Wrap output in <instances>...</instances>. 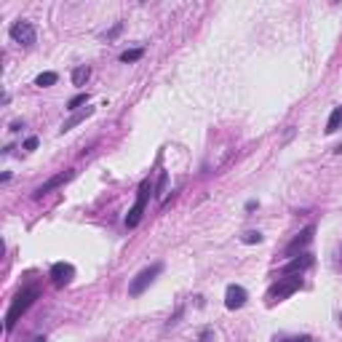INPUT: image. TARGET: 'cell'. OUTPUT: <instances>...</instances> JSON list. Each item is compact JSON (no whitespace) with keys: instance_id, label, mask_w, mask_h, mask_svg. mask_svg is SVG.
Here are the masks:
<instances>
[{"instance_id":"obj_2","label":"cell","mask_w":342,"mask_h":342,"mask_svg":"<svg viewBox=\"0 0 342 342\" xmlns=\"http://www.w3.org/2000/svg\"><path fill=\"white\" fill-rule=\"evenodd\" d=\"M300 289H302V276H284V278H278L276 284L267 289L265 300H267V305H276V302L289 300L291 294L300 291Z\"/></svg>"},{"instance_id":"obj_19","label":"cell","mask_w":342,"mask_h":342,"mask_svg":"<svg viewBox=\"0 0 342 342\" xmlns=\"http://www.w3.org/2000/svg\"><path fill=\"white\" fill-rule=\"evenodd\" d=\"M200 342H214V329H203L200 332Z\"/></svg>"},{"instance_id":"obj_12","label":"cell","mask_w":342,"mask_h":342,"mask_svg":"<svg viewBox=\"0 0 342 342\" xmlns=\"http://www.w3.org/2000/svg\"><path fill=\"white\" fill-rule=\"evenodd\" d=\"M91 78V67L88 64H80L73 70V86H86V80Z\"/></svg>"},{"instance_id":"obj_23","label":"cell","mask_w":342,"mask_h":342,"mask_svg":"<svg viewBox=\"0 0 342 342\" xmlns=\"http://www.w3.org/2000/svg\"><path fill=\"white\" fill-rule=\"evenodd\" d=\"M32 342H45V337H35Z\"/></svg>"},{"instance_id":"obj_17","label":"cell","mask_w":342,"mask_h":342,"mask_svg":"<svg viewBox=\"0 0 342 342\" xmlns=\"http://www.w3.org/2000/svg\"><path fill=\"white\" fill-rule=\"evenodd\" d=\"M166 182H169V174L166 171H161V176H158V185H155V198H163V193H166Z\"/></svg>"},{"instance_id":"obj_21","label":"cell","mask_w":342,"mask_h":342,"mask_svg":"<svg viewBox=\"0 0 342 342\" xmlns=\"http://www.w3.org/2000/svg\"><path fill=\"white\" fill-rule=\"evenodd\" d=\"M276 342H313V339L302 334V337H286V339H276Z\"/></svg>"},{"instance_id":"obj_18","label":"cell","mask_w":342,"mask_h":342,"mask_svg":"<svg viewBox=\"0 0 342 342\" xmlns=\"http://www.w3.org/2000/svg\"><path fill=\"white\" fill-rule=\"evenodd\" d=\"M86 102H88V94H78V97H73L67 102V110H78L80 104H86Z\"/></svg>"},{"instance_id":"obj_14","label":"cell","mask_w":342,"mask_h":342,"mask_svg":"<svg viewBox=\"0 0 342 342\" xmlns=\"http://www.w3.org/2000/svg\"><path fill=\"white\" fill-rule=\"evenodd\" d=\"M59 80V75L56 73H40L38 78H35V86H40V88H49V86H54Z\"/></svg>"},{"instance_id":"obj_9","label":"cell","mask_w":342,"mask_h":342,"mask_svg":"<svg viewBox=\"0 0 342 342\" xmlns=\"http://www.w3.org/2000/svg\"><path fill=\"white\" fill-rule=\"evenodd\" d=\"M51 278H54L56 286H64V284H70V281L75 278V267L70 262H54L51 265Z\"/></svg>"},{"instance_id":"obj_5","label":"cell","mask_w":342,"mask_h":342,"mask_svg":"<svg viewBox=\"0 0 342 342\" xmlns=\"http://www.w3.org/2000/svg\"><path fill=\"white\" fill-rule=\"evenodd\" d=\"M8 35H11V40L19 43V45H25V49H32L35 40H38V35H35V27L30 25V21H25V19L14 21V25H11V30H8Z\"/></svg>"},{"instance_id":"obj_8","label":"cell","mask_w":342,"mask_h":342,"mask_svg":"<svg viewBox=\"0 0 342 342\" xmlns=\"http://www.w3.org/2000/svg\"><path fill=\"white\" fill-rule=\"evenodd\" d=\"M246 300H249V291H246L243 286L230 284V286L225 289V308H227V310H241L243 305H246Z\"/></svg>"},{"instance_id":"obj_15","label":"cell","mask_w":342,"mask_h":342,"mask_svg":"<svg viewBox=\"0 0 342 342\" xmlns=\"http://www.w3.org/2000/svg\"><path fill=\"white\" fill-rule=\"evenodd\" d=\"M145 56V49H131V51H123L121 54V62H136V59H142Z\"/></svg>"},{"instance_id":"obj_7","label":"cell","mask_w":342,"mask_h":342,"mask_svg":"<svg viewBox=\"0 0 342 342\" xmlns=\"http://www.w3.org/2000/svg\"><path fill=\"white\" fill-rule=\"evenodd\" d=\"M73 176H75V171H73V169H70V171H62V174H56V176H51V179H49V182H43V185L38 187V190H35V193H32V198H35V200H40L43 195H49V193H54V190H56V187H62V185H67L70 179H73Z\"/></svg>"},{"instance_id":"obj_1","label":"cell","mask_w":342,"mask_h":342,"mask_svg":"<svg viewBox=\"0 0 342 342\" xmlns=\"http://www.w3.org/2000/svg\"><path fill=\"white\" fill-rule=\"evenodd\" d=\"M35 300H38V289L35 286H27V289H21L16 294L14 302H11V308H8V313H6V332H11V329L16 326V321L32 308Z\"/></svg>"},{"instance_id":"obj_4","label":"cell","mask_w":342,"mask_h":342,"mask_svg":"<svg viewBox=\"0 0 342 342\" xmlns=\"http://www.w3.org/2000/svg\"><path fill=\"white\" fill-rule=\"evenodd\" d=\"M161 270H163L161 262H152L150 267L142 270V273H136V278L131 281V284H128V294H131V297H139V294H142V291L152 284V281L161 276Z\"/></svg>"},{"instance_id":"obj_16","label":"cell","mask_w":342,"mask_h":342,"mask_svg":"<svg viewBox=\"0 0 342 342\" xmlns=\"http://www.w3.org/2000/svg\"><path fill=\"white\" fill-rule=\"evenodd\" d=\"M241 241L249 243V246H252V243H262V233H259V230H246V233L241 235Z\"/></svg>"},{"instance_id":"obj_11","label":"cell","mask_w":342,"mask_h":342,"mask_svg":"<svg viewBox=\"0 0 342 342\" xmlns=\"http://www.w3.org/2000/svg\"><path fill=\"white\" fill-rule=\"evenodd\" d=\"M91 115H94V107H86V110H80V112H73V115H70L67 121L62 123V134L70 131V128H75L78 123H83L86 118H91Z\"/></svg>"},{"instance_id":"obj_10","label":"cell","mask_w":342,"mask_h":342,"mask_svg":"<svg viewBox=\"0 0 342 342\" xmlns=\"http://www.w3.org/2000/svg\"><path fill=\"white\" fill-rule=\"evenodd\" d=\"M313 233H315V227H313V225H308V227H305V230L297 235V238H294V241L286 246V257H297V254L305 249V246H310V241H313Z\"/></svg>"},{"instance_id":"obj_20","label":"cell","mask_w":342,"mask_h":342,"mask_svg":"<svg viewBox=\"0 0 342 342\" xmlns=\"http://www.w3.org/2000/svg\"><path fill=\"white\" fill-rule=\"evenodd\" d=\"M38 145H40V142H38V136H27V139H25V150H35Z\"/></svg>"},{"instance_id":"obj_3","label":"cell","mask_w":342,"mask_h":342,"mask_svg":"<svg viewBox=\"0 0 342 342\" xmlns=\"http://www.w3.org/2000/svg\"><path fill=\"white\" fill-rule=\"evenodd\" d=\"M150 179H145L142 185H139V193H136V200H134V206L128 209V214H126V227H136L139 225V219H142L145 214V209H147V198H150Z\"/></svg>"},{"instance_id":"obj_6","label":"cell","mask_w":342,"mask_h":342,"mask_svg":"<svg viewBox=\"0 0 342 342\" xmlns=\"http://www.w3.org/2000/svg\"><path fill=\"white\" fill-rule=\"evenodd\" d=\"M313 265H315V257L310 252H302L297 257H291L289 262L281 267V276H302L305 270H310Z\"/></svg>"},{"instance_id":"obj_22","label":"cell","mask_w":342,"mask_h":342,"mask_svg":"<svg viewBox=\"0 0 342 342\" xmlns=\"http://www.w3.org/2000/svg\"><path fill=\"white\" fill-rule=\"evenodd\" d=\"M118 32H121V25H115V27H112V30L107 32V38H115V35H118Z\"/></svg>"},{"instance_id":"obj_13","label":"cell","mask_w":342,"mask_h":342,"mask_svg":"<svg viewBox=\"0 0 342 342\" xmlns=\"http://www.w3.org/2000/svg\"><path fill=\"white\" fill-rule=\"evenodd\" d=\"M339 126H342V107H334L332 115H329V123H326V134H334Z\"/></svg>"}]
</instances>
